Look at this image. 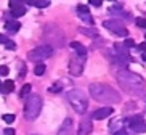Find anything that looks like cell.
<instances>
[{
	"label": "cell",
	"instance_id": "obj_1",
	"mask_svg": "<svg viewBox=\"0 0 146 135\" xmlns=\"http://www.w3.org/2000/svg\"><path fill=\"white\" fill-rule=\"evenodd\" d=\"M117 80H119L120 87L125 88L130 93H141L145 90V80L141 79V76L135 74L132 71H119L117 72Z\"/></svg>",
	"mask_w": 146,
	"mask_h": 135
},
{
	"label": "cell",
	"instance_id": "obj_2",
	"mask_svg": "<svg viewBox=\"0 0 146 135\" xmlns=\"http://www.w3.org/2000/svg\"><path fill=\"white\" fill-rule=\"evenodd\" d=\"M88 92L93 100L96 101H101V103H117L120 100V95L117 93L116 90L106 84H100V82H95L90 84L88 87Z\"/></svg>",
	"mask_w": 146,
	"mask_h": 135
},
{
	"label": "cell",
	"instance_id": "obj_3",
	"mask_svg": "<svg viewBox=\"0 0 146 135\" xmlns=\"http://www.w3.org/2000/svg\"><path fill=\"white\" fill-rule=\"evenodd\" d=\"M42 96L39 93H31L26 98V103H24V119L29 122L35 121L42 111Z\"/></svg>",
	"mask_w": 146,
	"mask_h": 135
},
{
	"label": "cell",
	"instance_id": "obj_4",
	"mask_svg": "<svg viewBox=\"0 0 146 135\" xmlns=\"http://www.w3.org/2000/svg\"><path fill=\"white\" fill-rule=\"evenodd\" d=\"M68 100L77 114H85L87 108H88V101H87V96L82 90H77V88L71 90L68 93Z\"/></svg>",
	"mask_w": 146,
	"mask_h": 135
},
{
	"label": "cell",
	"instance_id": "obj_5",
	"mask_svg": "<svg viewBox=\"0 0 146 135\" xmlns=\"http://www.w3.org/2000/svg\"><path fill=\"white\" fill-rule=\"evenodd\" d=\"M53 55V47L52 45H40V47H35L32 52H29V58L32 61H39L42 63L43 60H47Z\"/></svg>",
	"mask_w": 146,
	"mask_h": 135
},
{
	"label": "cell",
	"instance_id": "obj_6",
	"mask_svg": "<svg viewBox=\"0 0 146 135\" xmlns=\"http://www.w3.org/2000/svg\"><path fill=\"white\" fill-rule=\"evenodd\" d=\"M85 58L87 57H77L74 55L71 58V63H69V71L72 76H80L82 71H84V66H85Z\"/></svg>",
	"mask_w": 146,
	"mask_h": 135
},
{
	"label": "cell",
	"instance_id": "obj_7",
	"mask_svg": "<svg viewBox=\"0 0 146 135\" xmlns=\"http://www.w3.org/2000/svg\"><path fill=\"white\" fill-rule=\"evenodd\" d=\"M103 26L106 27V29H109L111 32H114L116 35H119V37H127V27L122 24V23H119V21H104L103 23Z\"/></svg>",
	"mask_w": 146,
	"mask_h": 135
},
{
	"label": "cell",
	"instance_id": "obj_8",
	"mask_svg": "<svg viewBox=\"0 0 146 135\" xmlns=\"http://www.w3.org/2000/svg\"><path fill=\"white\" fill-rule=\"evenodd\" d=\"M127 122H129L130 129H132L135 134H145V132H146L145 119H143V116H140V114H137V116H132V118H130Z\"/></svg>",
	"mask_w": 146,
	"mask_h": 135
},
{
	"label": "cell",
	"instance_id": "obj_9",
	"mask_svg": "<svg viewBox=\"0 0 146 135\" xmlns=\"http://www.w3.org/2000/svg\"><path fill=\"white\" fill-rule=\"evenodd\" d=\"M112 113H114V108L112 106H104V108H100L96 111H93L92 119H95V121H103V119L109 118Z\"/></svg>",
	"mask_w": 146,
	"mask_h": 135
},
{
	"label": "cell",
	"instance_id": "obj_10",
	"mask_svg": "<svg viewBox=\"0 0 146 135\" xmlns=\"http://www.w3.org/2000/svg\"><path fill=\"white\" fill-rule=\"evenodd\" d=\"M77 15L79 18H80L84 23H87V24H93V18L90 16V10H88V7L87 5H79L77 7Z\"/></svg>",
	"mask_w": 146,
	"mask_h": 135
},
{
	"label": "cell",
	"instance_id": "obj_11",
	"mask_svg": "<svg viewBox=\"0 0 146 135\" xmlns=\"http://www.w3.org/2000/svg\"><path fill=\"white\" fill-rule=\"evenodd\" d=\"M72 119L71 118H66L64 121H63V124H61L60 130H58V135H72Z\"/></svg>",
	"mask_w": 146,
	"mask_h": 135
},
{
	"label": "cell",
	"instance_id": "obj_12",
	"mask_svg": "<svg viewBox=\"0 0 146 135\" xmlns=\"http://www.w3.org/2000/svg\"><path fill=\"white\" fill-rule=\"evenodd\" d=\"M92 129H93V126H92V121H90V119H82V121H80V126H79L77 135H88V134L92 132Z\"/></svg>",
	"mask_w": 146,
	"mask_h": 135
},
{
	"label": "cell",
	"instance_id": "obj_13",
	"mask_svg": "<svg viewBox=\"0 0 146 135\" xmlns=\"http://www.w3.org/2000/svg\"><path fill=\"white\" fill-rule=\"evenodd\" d=\"M71 48L76 50V55L77 57H87V48L80 42H71Z\"/></svg>",
	"mask_w": 146,
	"mask_h": 135
},
{
	"label": "cell",
	"instance_id": "obj_14",
	"mask_svg": "<svg viewBox=\"0 0 146 135\" xmlns=\"http://www.w3.org/2000/svg\"><path fill=\"white\" fill-rule=\"evenodd\" d=\"M15 90V82L13 80H5L3 84H0V92L2 93H11V92Z\"/></svg>",
	"mask_w": 146,
	"mask_h": 135
},
{
	"label": "cell",
	"instance_id": "obj_15",
	"mask_svg": "<svg viewBox=\"0 0 146 135\" xmlns=\"http://www.w3.org/2000/svg\"><path fill=\"white\" fill-rule=\"evenodd\" d=\"M19 27H21V24L18 21H8L7 24H5V29L8 31L10 34H15V32H18L19 31Z\"/></svg>",
	"mask_w": 146,
	"mask_h": 135
},
{
	"label": "cell",
	"instance_id": "obj_16",
	"mask_svg": "<svg viewBox=\"0 0 146 135\" xmlns=\"http://www.w3.org/2000/svg\"><path fill=\"white\" fill-rule=\"evenodd\" d=\"M26 15V8L21 7V8H15L10 11V18H19V16H24Z\"/></svg>",
	"mask_w": 146,
	"mask_h": 135
},
{
	"label": "cell",
	"instance_id": "obj_17",
	"mask_svg": "<svg viewBox=\"0 0 146 135\" xmlns=\"http://www.w3.org/2000/svg\"><path fill=\"white\" fill-rule=\"evenodd\" d=\"M29 5H34V7H37V8H45V7H48L50 5V0H35V2H27Z\"/></svg>",
	"mask_w": 146,
	"mask_h": 135
},
{
	"label": "cell",
	"instance_id": "obj_18",
	"mask_svg": "<svg viewBox=\"0 0 146 135\" xmlns=\"http://www.w3.org/2000/svg\"><path fill=\"white\" fill-rule=\"evenodd\" d=\"M45 69H47V66L43 65V63H37V65L34 66V74L35 76H42L43 72H45Z\"/></svg>",
	"mask_w": 146,
	"mask_h": 135
},
{
	"label": "cell",
	"instance_id": "obj_19",
	"mask_svg": "<svg viewBox=\"0 0 146 135\" xmlns=\"http://www.w3.org/2000/svg\"><path fill=\"white\" fill-rule=\"evenodd\" d=\"M80 32L85 35H90V37H96L98 35V32L95 29H92V27H80Z\"/></svg>",
	"mask_w": 146,
	"mask_h": 135
},
{
	"label": "cell",
	"instance_id": "obj_20",
	"mask_svg": "<svg viewBox=\"0 0 146 135\" xmlns=\"http://www.w3.org/2000/svg\"><path fill=\"white\" fill-rule=\"evenodd\" d=\"M31 90H32L31 84H26V85H23L21 92H19V95H21V96H29L31 95Z\"/></svg>",
	"mask_w": 146,
	"mask_h": 135
},
{
	"label": "cell",
	"instance_id": "obj_21",
	"mask_svg": "<svg viewBox=\"0 0 146 135\" xmlns=\"http://www.w3.org/2000/svg\"><path fill=\"white\" fill-rule=\"evenodd\" d=\"M21 7H24V5H23V2H18V0H11V2H10V8H11V10L21 8Z\"/></svg>",
	"mask_w": 146,
	"mask_h": 135
},
{
	"label": "cell",
	"instance_id": "obj_22",
	"mask_svg": "<svg viewBox=\"0 0 146 135\" xmlns=\"http://www.w3.org/2000/svg\"><path fill=\"white\" fill-rule=\"evenodd\" d=\"M3 121L7 122V124H11V122L15 121V114H3Z\"/></svg>",
	"mask_w": 146,
	"mask_h": 135
},
{
	"label": "cell",
	"instance_id": "obj_23",
	"mask_svg": "<svg viewBox=\"0 0 146 135\" xmlns=\"http://www.w3.org/2000/svg\"><path fill=\"white\" fill-rule=\"evenodd\" d=\"M137 26L146 29V18H137Z\"/></svg>",
	"mask_w": 146,
	"mask_h": 135
},
{
	"label": "cell",
	"instance_id": "obj_24",
	"mask_svg": "<svg viewBox=\"0 0 146 135\" xmlns=\"http://www.w3.org/2000/svg\"><path fill=\"white\" fill-rule=\"evenodd\" d=\"M124 47L125 48H127V47H135V40H133V39H125Z\"/></svg>",
	"mask_w": 146,
	"mask_h": 135
},
{
	"label": "cell",
	"instance_id": "obj_25",
	"mask_svg": "<svg viewBox=\"0 0 146 135\" xmlns=\"http://www.w3.org/2000/svg\"><path fill=\"white\" fill-rule=\"evenodd\" d=\"M7 74H8V66L2 65L0 66V76H7Z\"/></svg>",
	"mask_w": 146,
	"mask_h": 135
},
{
	"label": "cell",
	"instance_id": "obj_26",
	"mask_svg": "<svg viewBox=\"0 0 146 135\" xmlns=\"http://www.w3.org/2000/svg\"><path fill=\"white\" fill-rule=\"evenodd\" d=\"M5 47L8 48V50H15V48H16V45H15L13 42H11V40H8V42L5 44Z\"/></svg>",
	"mask_w": 146,
	"mask_h": 135
},
{
	"label": "cell",
	"instance_id": "obj_27",
	"mask_svg": "<svg viewBox=\"0 0 146 135\" xmlns=\"http://www.w3.org/2000/svg\"><path fill=\"white\" fill-rule=\"evenodd\" d=\"M114 135H130V134L125 130V129H120V130H116V132H114Z\"/></svg>",
	"mask_w": 146,
	"mask_h": 135
},
{
	"label": "cell",
	"instance_id": "obj_28",
	"mask_svg": "<svg viewBox=\"0 0 146 135\" xmlns=\"http://www.w3.org/2000/svg\"><path fill=\"white\" fill-rule=\"evenodd\" d=\"M137 48L140 50V52H143V53H145V52H146V42H143V44L137 45Z\"/></svg>",
	"mask_w": 146,
	"mask_h": 135
},
{
	"label": "cell",
	"instance_id": "obj_29",
	"mask_svg": "<svg viewBox=\"0 0 146 135\" xmlns=\"http://www.w3.org/2000/svg\"><path fill=\"white\" fill-rule=\"evenodd\" d=\"M7 42H8V37L3 34H0V44H7Z\"/></svg>",
	"mask_w": 146,
	"mask_h": 135
},
{
	"label": "cell",
	"instance_id": "obj_30",
	"mask_svg": "<svg viewBox=\"0 0 146 135\" xmlns=\"http://www.w3.org/2000/svg\"><path fill=\"white\" fill-rule=\"evenodd\" d=\"M3 135H15V129H5Z\"/></svg>",
	"mask_w": 146,
	"mask_h": 135
},
{
	"label": "cell",
	"instance_id": "obj_31",
	"mask_svg": "<svg viewBox=\"0 0 146 135\" xmlns=\"http://www.w3.org/2000/svg\"><path fill=\"white\" fill-rule=\"evenodd\" d=\"M90 5H93V7H101V0H92Z\"/></svg>",
	"mask_w": 146,
	"mask_h": 135
},
{
	"label": "cell",
	"instance_id": "obj_32",
	"mask_svg": "<svg viewBox=\"0 0 146 135\" xmlns=\"http://www.w3.org/2000/svg\"><path fill=\"white\" fill-rule=\"evenodd\" d=\"M143 60H145V61H146V52H145V53H143Z\"/></svg>",
	"mask_w": 146,
	"mask_h": 135
},
{
	"label": "cell",
	"instance_id": "obj_33",
	"mask_svg": "<svg viewBox=\"0 0 146 135\" xmlns=\"http://www.w3.org/2000/svg\"><path fill=\"white\" fill-rule=\"evenodd\" d=\"M32 135H40V134H32Z\"/></svg>",
	"mask_w": 146,
	"mask_h": 135
}]
</instances>
